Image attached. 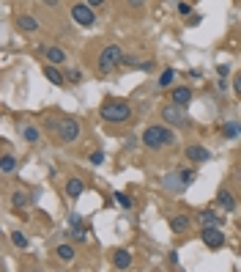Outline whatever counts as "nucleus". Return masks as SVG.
<instances>
[{
  "mask_svg": "<svg viewBox=\"0 0 241 272\" xmlns=\"http://www.w3.org/2000/svg\"><path fill=\"white\" fill-rule=\"evenodd\" d=\"M143 146L151 148V151H159V148H167V146H175V132L167 129L162 124H151L143 129Z\"/></svg>",
  "mask_w": 241,
  "mask_h": 272,
  "instance_id": "f257e3e1",
  "label": "nucleus"
},
{
  "mask_svg": "<svg viewBox=\"0 0 241 272\" xmlns=\"http://www.w3.org/2000/svg\"><path fill=\"white\" fill-rule=\"evenodd\" d=\"M99 113H102V119L110 121V124H124V121L131 119V105L124 102V99H107Z\"/></svg>",
  "mask_w": 241,
  "mask_h": 272,
  "instance_id": "f03ea898",
  "label": "nucleus"
},
{
  "mask_svg": "<svg viewBox=\"0 0 241 272\" xmlns=\"http://www.w3.org/2000/svg\"><path fill=\"white\" fill-rule=\"evenodd\" d=\"M121 61H124V49L118 47V44H107V47L99 52L96 66L102 74H110V72H115L118 66H121Z\"/></svg>",
  "mask_w": 241,
  "mask_h": 272,
  "instance_id": "7ed1b4c3",
  "label": "nucleus"
},
{
  "mask_svg": "<svg viewBox=\"0 0 241 272\" xmlns=\"http://www.w3.org/2000/svg\"><path fill=\"white\" fill-rule=\"evenodd\" d=\"M71 20H74L80 28H93V22H96L93 6H88V3H74V6H71Z\"/></svg>",
  "mask_w": 241,
  "mask_h": 272,
  "instance_id": "20e7f679",
  "label": "nucleus"
},
{
  "mask_svg": "<svg viewBox=\"0 0 241 272\" xmlns=\"http://www.w3.org/2000/svg\"><path fill=\"white\" fill-rule=\"evenodd\" d=\"M200 239H203V245L208 250H222L225 247V234L219 231V225H206L200 231Z\"/></svg>",
  "mask_w": 241,
  "mask_h": 272,
  "instance_id": "39448f33",
  "label": "nucleus"
},
{
  "mask_svg": "<svg viewBox=\"0 0 241 272\" xmlns=\"http://www.w3.org/2000/svg\"><path fill=\"white\" fill-rule=\"evenodd\" d=\"M58 138L63 143H71V140L80 138V121L77 119H61L58 121Z\"/></svg>",
  "mask_w": 241,
  "mask_h": 272,
  "instance_id": "423d86ee",
  "label": "nucleus"
},
{
  "mask_svg": "<svg viewBox=\"0 0 241 272\" xmlns=\"http://www.w3.org/2000/svg\"><path fill=\"white\" fill-rule=\"evenodd\" d=\"M162 119H165V124H173V126H184V124H186L184 105H175V102H170V105H165V107H162Z\"/></svg>",
  "mask_w": 241,
  "mask_h": 272,
  "instance_id": "0eeeda50",
  "label": "nucleus"
},
{
  "mask_svg": "<svg viewBox=\"0 0 241 272\" xmlns=\"http://www.w3.org/2000/svg\"><path fill=\"white\" fill-rule=\"evenodd\" d=\"M184 154H186V160L195 162V165H197V162H208V160H211V151H208L206 146H195V143H192V146H186Z\"/></svg>",
  "mask_w": 241,
  "mask_h": 272,
  "instance_id": "6e6552de",
  "label": "nucleus"
},
{
  "mask_svg": "<svg viewBox=\"0 0 241 272\" xmlns=\"http://www.w3.org/2000/svg\"><path fill=\"white\" fill-rule=\"evenodd\" d=\"M195 220L206 228V225H222V220H225V217H219L214 209H203V212H197V217H195Z\"/></svg>",
  "mask_w": 241,
  "mask_h": 272,
  "instance_id": "1a4fd4ad",
  "label": "nucleus"
},
{
  "mask_svg": "<svg viewBox=\"0 0 241 272\" xmlns=\"http://www.w3.org/2000/svg\"><path fill=\"white\" fill-rule=\"evenodd\" d=\"M85 193V181L83 179H77V176H71L69 181H66V196L71 198V201H77V198Z\"/></svg>",
  "mask_w": 241,
  "mask_h": 272,
  "instance_id": "9d476101",
  "label": "nucleus"
},
{
  "mask_svg": "<svg viewBox=\"0 0 241 272\" xmlns=\"http://www.w3.org/2000/svg\"><path fill=\"white\" fill-rule=\"evenodd\" d=\"M112 267H115V270H129L131 267V253L124 250V247H118V250L112 253Z\"/></svg>",
  "mask_w": 241,
  "mask_h": 272,
  "instance_id": "9b49d317",
  "label": "nucleus"
},
{
  "mask_svg": "<svg viewBox=\"0 0 241 272\" xmlns=\"http://www.w3.org/2000/svg\"><path fill=\"white\" fill-rule=\"evenodd\" d=\"M44 77H47V80H49L52 85H61V88L66 85V77H63L61 72H58L55 63H44Z\"/></svg>",
  "mask_w": 241,
  "mask_h": 272,
  "instance_id": "f8f14e48",
  "label": "nucleus"
},
{
  "mask_svg": "<svg viewBox=\"0 0 241 272\" xmlns=\"http://www.w3.org/2000/svg\"><path fill=\"white\" fill-rule=\"evenodd\" d=\"M17 28L25 30V33H36L39 30V20L30 14H22V17H17Z\"/></svg>",
  "mask_w": 241,
  "mask_h": 272,
  "instance_id": "ddd939ff",
  "label": "nucleus"
},
{
  "mask_svg": "<svg viewBox=\"0 0 241 272\" xmlns=\"http://www.w3.org/2000/svg\"><path fill=\"white\" fill-rule=\"evenodd\" d=\"M189 225H192V220L186 215H175V217H170V228H173V234H186L189 231Z\"/></svg>",
  "mask_w": 241,
  "mask_h": 272,
  "instance_id": "4468645a",
  "label": "nucleus"
},
{
  "mask_svg": "<svg viewBox=\"0 0 241 272\" xmlns=\"http://www.w3.org/2000/svg\"><path fill=\"white\" fill-rule=\"evenodd\" d=\"M44 55H47V63H66V49L63 47H47L44 49Z\"/></svg>",
  "mask_w": 241,
  "mask_h": 272,
  "instance_id": "2eb2a0df",
  "label": "nucleus"
},
{
  "mask_svg": "<svg viewBox=\"0 0 241 272\" xmlns=\"http://www.w3.org/2000/svg\"><path fill=\"white\" fill-rule=\"evenodd\" d=\"M173 102H175V105H189V102H192V88H186V85L173 88Z\"/></svg>",
  "mask_w": 241,
  "mask_h": 272,
  "instance_id": "dca6fc26",
  "label": "nucleus"
},
{
  "mask_svg": "<svg viewBox=\"0 0 241 272\" xmlns=\"http://www.w3.org/2000/svg\"><path fill=\"white\" fill-rule=\"evenodd\" d=\"M219 206L225 212H233L236 209V198H233V193H230V190H219Z\"/></svg>",
  "mask_w": 241,
  "mask_h": 272,
  "instance_id": "f3484780",
  "label": "nucleus"
},
{
  "mask_svg": "<svg viewBox=\"0 0 241 272\" xmlns=\"http://www.w3.org/2000/svg\"><path fill=\"white\" fill-rule=\"evenodd\" d=\"M14 168H17V160L11 157V154H3V157H0V173L3 176H11L14 173Z\"/></svg>",
  "mask_w": 241,
  "mask_h": 272,
  "instance_id": "a211bd4d",
  "label": "nucleus"
},
{
  "mask_svg": "<svg viewBox=\"0 0 241 272\" xmlns=\"http://www.w3.org/2000/svg\"><path fill=\"white\" fill-rule=\"evenodd\" d=\"M28 203H30V196H28V193H22V190L11 193V206H14V209H25Z\"/></svg>",
  "mask_w": 241,
  "mask_h": 272,
  "instance_id": "6ab92c4d",
  "label": "nucleus"
},
{
  "mask_svg": "<svg viewBox=\"0 0 241 272\" xmlns=\"http://www.w3.org/2000/svg\"><path fill=\"white\" fill-rule=\"evenodd\" d=\"M239 135H241V124H239V121H227V124L222 126V138L233 140V138H239Z\"/></svg>",
  "mask_w": 241,
  "mask_h": 272,
  "instance_id": "aec40b11",
  "label": "nucleus"
},
{
  "mask_svg": "<svg viewBox=\"0 0 241 272\" xmlns=\"http://www.w3.org/2000/svg\"><path fill=\"white\" fill-rule=\"evenodd\" d=\"M55 256L61 258V261H74V247H71V245H66V242H61L55 247Z\"/></svg>",
  "mask_w": 241,
  "mask_h": 272,
  "instance_id": "412c9836",
  "label": "nucleus"
},
{
  "mask_svg": "<svg viewBox=\"0 0 241 272\" xmlns=\"http://www.w3.org/2000/svg\"><path fill=\"white\" fill-rule=\"evenodd\" d=\"M165 187H167V190H184V181H181L178 171H175V173H167V176H165Z\"/></svg>",
  "mask_w": 241,
  "mask_h": 272,
  "instance_id": "4be33fe9",
  "label": "nucleus"
},
{
  "mask_svg": "<svg viewBox=\"0 0 241 272\" xmlns=\"http://www.w3.org/2000/svg\"><path fill=\"white\" fill-rule=\"evenodd\" d=\"M178 176H181V181H184V187H189L195 181V176H197V171H195V168H181Z\"/></svg>",
  "mask_w": 241,
  "mask_h": 272,
  "instance_id": "5701e85b",
  "label": "nucleus"
},
{
  "mask_svg": "<svg viewBox=\"0 0 241 272\" xmlns=\"http://www.w3.org/2000/svg\"><path fill=\"white\" fill-rule=\"evenodd\" d=\"M115 203L118 206H124V209H134V198L126 196V193H115Z\"/></svg>",
  "mask_w": 241,
  "mask_h": 272,
  "instance_id": "b1692460",
  "label": "nucleus"
},
{
  "mask_svg": "<svg viewBox=\"0 0 241 272\" xmlns=\"http://www.w3.org/2000/svg\"><path fill=\"white\" fill-rule=\"evenodd\" d=\"M175 80V69H165L159 77V88H170V83Z\"/></svg>",
  "mask_w": 241,
  "mask_h": 272,
  "instance_id": "393cba45",
  "label": "nucleus"
},
{
  "mask_svg": "<svg viewBox=\"0 0 241 272\" xmlns=\"http://www.w3.org/2000/svg\"><path fill=\"white\" fill-rule=\"evenodd\" d=\"M71 239H74V242H85V239H88V228H83V225H71Z\"/></svg>",
  "mask_w": 241,
  "mask_h": 272,
  "instance_id": "a878e982",
  "label": "nucleus"
},
{
  "mask_svg": "<svg viewBox=\"0 0 241 272\" xmlns=\"http://www.w3.org/2000/svg\"><path fill=\"white\" fill-rule=\"evenodd\" d=\"M11 242H14V247H20V250L28 247V237H25L22 231H14V234H11Z\"/></svg>",
  "mask_w": 241,
  "mask_h": 272,
  "instance_id": "bb28decb",
  "label": "nucleus"
},
{
  "mask_svg": "<svg viewBox=\"0 0 241 272\" xmlns=\"http://www.w3.org/2000/svg\"><path fill=\"white\" fill-rule=\"evenodd\" d=\"M22 138L28 140V143H36V140H39V129H36V126H25V129H22Z\"/></svg>",
  "mask_w": 241,
  "mask_h": 272,
  "instance_id": "cd10ccee",
  "label": "nucleus"
},
{
  "mask_svg": "<svg viewBox=\"0 0 241 272\" xmlns=\"http://www.w3.org/2000/svg\"><path fill=\"white\" fill-rule=\"evenodd\" d=\"M121 66H129V69H137L140 66V61L134 55H124V61H121Z\"/></svg>",
  "mask_w": 241,
  "mask_h": 272,
  "instance_id": "c85d7f7f",
  "label": "nucleus"
},
{
  "mask_svg": "<svg viewBox=\"0 0 241 272\" xmlns=\"http://www.w3.org/2000/svg\"><path fill=\"white\" fill-rule=\"evenodd\" d=\"M104 162V151H93L90 154V165H102Z\"/></svg>",
  "mask_w": 241,
  "mask_h": 272,
  "instance_id": "c756f323",
  "label": "nucleus"
},
{
  "mask_svg": "<svg viewBox=\"0 0 241 272\" xmlns=\"http://www.w3.org/2000/svg\"><path fill=\"white\" fill-rule=\"evenodd\" d=\"M140 72H153V61H140Z\"/></svg>",
  "mask_w": 241,
  "mask_h": 272,
  "instance_id": "7c9ffc66",
  "label": "nucleus"
},
{
  "mask_svg": "<svg viewBox=\"0 0 241 272\" xmlns=\"http://www.w3.org/2000/svg\"><path fill=\"white\" fill-rule=\"evenodd\" d=\"M178 14L181 17H189V3H178Z\"/></svg>",
  "mask_w": 241,
  "mask_h": 272,
  "instance_id": "2f4dec72",
  "label": "nucleus"
},
{
  "mask_svg": "<svg viewBox=\"0 0 241 272\" xmlns=\"http://www.w3.org/2000/svg\"><path fill=\"white\" fill-rule=\"evenodd\" d=\"M217 72H219V77H227V74H230V66H227V63H219V69H217Z\"/></svg>",
  "mask_w": 241,
  "mask_h": 272,
  "instance_id": "473e14b6",
  "label": "nucleus"
},
{
  "mask_svg": "<svg viewBox=\"0 0 241 272\" xmlns=\"http://www.w3.org/2000/svg\"><path fill=\"white\" fill-rule=\"evenodd\" d=\"M233 91H236V97H239V99H241V74H239V77H236V83H233Z\"/></svg>",
  "mask_w": 241,
  "mask_h": 272,
  "instance_id": "72a5a7b5",
  "label": "nucleus"
},
{
  "mask_svg": "<svg viewBox=\"0 0 241 272\" xmlns=\"http://www.w3.org/2000/svg\"><path fill=\"white\" fill-rule=\"evenodd\" d=\"M200 20H203L200 14H189V20H186V22H189V25H200Z\"/></svg>",
  "mask_w": 241,
  "mask_h": 272,
  "instance_id": "f704fd0d",
  "label": "nucleus"
},
{
  "mask_svg": "<svg viewBox=\"0 0 241 272\" xmlns=\"http://www.w3.org/2000/svg\"><path fill=\"white\" fill-rule=\"evenodd\" d=\"M126 3H129L131 8H143L145 6V0H126Z\"/></svg>",
  "mask_w": 241,
  "mask_h": 272,
  "instance_id": "c9c22d12",
  "label": "nucleus"
},
{
  "mask_svg": "<svg viewBox=\"0 0 241 272\" xmlns=\"http://www.w3.org/2000/svg\"><path fill=\"white\" fill-rule=\"evenodd\" d=\"M69 223H71V225H83V217H80V215H71Z\"/></svg>",
  "mask_w": 241,
  "mask_h": 272,
  "instance_id": "e433bc0d",
  "label": "nucleus"
},
{
  "mask_svg": "<svg viewBox=\"0 0 241 272\" xmlns=\"http://www.w3.org/2000/svg\"><path fill=\"white\" fill-rule=\"evenodd\" d=\"M88 6H93V8H99V6H104V0H85Z\"/></svg>",
  "mask_w": 241,
  "mask_h": 272,
  "instance_id": "4c0bfd02",
  "label": "nucleus"
},
{
  "mask_svg": "<svg viewBox=\"0 0 241 272\" xmlns=\"http://www.w3.org/2000/svg\"><path fill=\"white\" fill-rule=\"evenodd\" d=\"M44 3H47V6H58V3H61V0H44Z\"/></svg>",
  "mask_w": 241,
  "mask_h": 272,
  "instance_id": "58836bf2",
  "label": "nucleus"
}]
</instances>
